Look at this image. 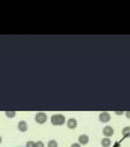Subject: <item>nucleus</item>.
<instances>
[{"label": "nucleus", "mask_w": 130, "mask_h": 147, "mask_svg": "<svg viewBox=\"0 0 130 147\" xmlns=\"http://www.w3.org/2000/svg\"><path fill=\"white\" fill-rule=\"evenodd\" d=\"M1 142H2V137L0 136V143H1Z\"/></svg>", "instance_id": "f3484780"}, {"label": "nucleus", "mask_w": 130, "mask_h": 147, "mask_svg": "<svg viewBox=\"0 0 130 147\" xmlns=\"http://www.w3.org/2000/svg\"><path fill=\"white\" fill-rule=\"evenodd\" d=\"M122 133L123 136L129 138L130 137V127H125V128H123Z\"/></svg>", "instance_id": "1a4fd4ad"}, {"label": "nucleus", "mask_w": 130, "mask_h": 147, "mask_svg": "<svg viewBox=\"0 0 130 147\" xmlns=\"http://www.w3.org/2000/svg\"><path fill=\"white\" fill-rule=\"evenodd\" d=\"M47 147H58V142L55 140H50L47 143Z\"/></svg>", "instance_id": "9b49d317"}, {"label": "nucleus", "mask_w": 130, "mask_h": 147, "mask_svg": "<svg viewBox=\"0 0 130 147\" xmlns=\"http://www.w3.org/2000/svg\"><path fill=\"white\" fill-rule=\"evenodd\" d=\"M65 116L61 114L53 115L50 118V123L54 126H62L65 123Z\"/></svg>", "instance_id": "f257e3e1"}, {"label": "nucleus", "mask_w": 130, "mask_h": 147, "mask_svg": "<svg viewBox=\"0 0 130 147\" xmlns=\"http://www.w3.org/2000/svg\"><path fill=\"white\" fill-rule=\"evenodd\" d=\"M26 147H35V142L33 141H29L26 143Z\"/></svg>", "instance_id": "f8f14e48"}, {"label": "nucleus", "mask_w": 130, "mask_h": 147, "mask_svg": "<svg viewBox=\"0 0 130 147\" xmlns=\"http://www.w3.org/2000/svg\"><path fill=\"white\" fill-rule=\"evenodd\" d=\"M35 119L36 123H38V124H44L47 120V116L46 113H44V112H38L35 115Z\"/></svg>", "instance_id": "f03ea898"}, {"label": "nucleus", "mask_w": 130, "mask_h": 147, "mask_svg": "<svg viewBox=\"0 0 130 147\" xmlns=\"http://www.w3.org/2000/svg\"><path fill=\"white\" fill-rule=\"evenodd\" d=\"M115 113L117 114V115H121V114H123V112H118V111H116Z\"/></svg>", "instance_id": "dca6fc26"}, {"label": "nucleus", "mask_w": 130, "mask_h": 147, "mask_svg": "<svg viewBox=\"0 0 130 147\" xmlns=\"http://www.w3.org/2000/svg\"><path fill=\"white\" fill-rule=\"evenodd\" d=\"M78 142L81 145H87L89 142V136L85 134L81 135L78 137Z\"/></svg>", "instance_id": "423d86ee"}, {"label": "nucleus", "mask_w": 130, "mask_h": 147, "mask_svg": "<svg viewBox=\"0 0 130 147\" xmlns=\"http://www.w3.org/2000/svg\"><path fill=\"white\" fill-rule=\"evenodd\" d=\"M110 119V115L108 112H102L99 116V120L101 123H108Z\"/></svg>", "instance_id": "7ed1b4c3"}, {"label": "nucleus", "mask_w": 130, "mask_h": 147, "mask_svg": "<svg viewBox=\"0 0 130 147\" xmlns=\"http://www.w3.org/2000/svg\"><path fill=\"white\" fill-rule=\"evenodd\" d=\"M15 114H16V112L15 111H6V115L7 117H9V118H13L15 116Z\"/></svg>", "instance_id": "9d476101"}, {"label": "nucleus", "mask_w": 130, "mask_h": 147, "mask_svg": "<svg viewBox=\"0 0 130 147\" xmlns=\"http://www.w3.org/2000/svg\"><path fill=\"white\" fill-rule=\"evenodd\" d=\"M70 147H81V144L80 143H73L71 145H70Z\"/></svg>", "instance_id": "4468645a"}, {"label": "nucleus", "mask_w": 130, "mask_h": 147, "mask_svg": "<svg viewBox=\"0 0 130 147\" xmlns=\"http://www.w3.org/2000/svg\"><path fill=\"white\" fill-rule=\"evenodd\" d=\"M67 126L69 129H75L77 126V122H76V120L73 119V118H70L68 120V121L67 122Z\"/></svg>", "instance_id": "0eeeda50"}, {"label": "nucleus", "mask_w": 130, "mask_h": 147, "mask_svg": "<svg viewBox=\"0 0 130 147\" xmlns=\"http://www.w3.org/2000/svg\"><path fill=\"white\" fill-rule=\"evenodd\" d=\"M101 145L103 147H109L111 145V140L109 138H103L101 141Z\"/></svg>", "instance_id": "6e6552de"}, {"label": "nucleus", "mask_w": 130, "mask_h": 147, "mask_svg": "<svg viewBox=\"0 0 130 147\" xmlns=\"http://www.w3.org/2000/svg\"><path fill=\"white\" fill-rule=\"evenodd\" d=\"M125 116L127 117L128 119H129V120H130V111H127V112H125Z\"/></svg>", "instance_id": "2eb2a0df"}, {"label": "nucleus", "mask_w": 130, "mask_h": 147, "mask_svg": "<svg viewBox=\"0 0 130 147\" xmlns=\"http://www.w3.org/2000/svg\"><path fill=\"white\" fill-rule=\"evenodd\" d=\"M102 133H103V135L105 136L107 138H109V137H111V136L113 135L114 130H113V129L112 127H110V126H107V127H105L103 128V130H102Z\"/></svg>", "instance_id": "20e7f679"}, {"label": "nucleus", "mask_w": 130, "mask_h": 147, "mask_svg": "<svg viewBox=\"0 0 130 147\" xmlns=\"http://www.w3.org/2000/svg\"><path fill=\"white\" fill-rule=\"evenodd\" d=\"M18 128L21 132H25L28 130V124L24 120H21L18 124Z\"/></svg>", "instance_id": "39448f33"}, {"label": "nucleus", "mask_w": 130, "mask_h": 147, "mask_svg": "<svg viewBox=\"0 0 130 147\" xmlns=\"http://www.w3.org/2000/svg\"><path fill=\"white\" fill-rule=\"evenodd\" d=\"M35 147H44V144L41 141H38L35 142Z\"/></svg>", "instance_id": "ddd939ff"}]
</instances>
